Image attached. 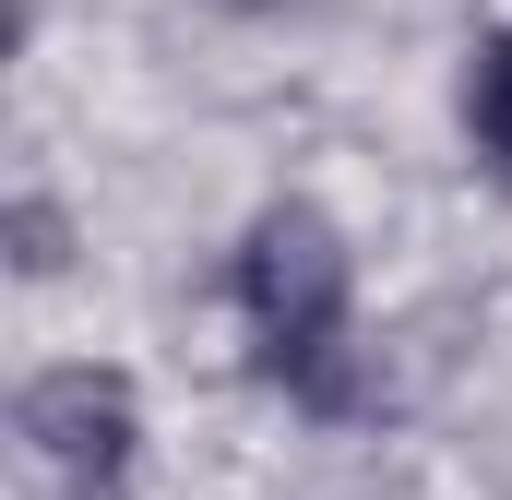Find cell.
Masks as SVG:
<instances>
[{
  "label": "cell",
  "mask_w": 512,
  "mask_h": 500,
  "mask_svg": "<svg viewBox=\"0 0 512 500\" xmlns=\"http://www.w3.org/2000/svg\"><path fill=\"white\" fill-rule=\"evenodd\" d=\"M239 322H251L262 370L286 381L310 417H358L370 370H358V286H346V239L322 203H262L239 239Z\"/></svg>",
  "instance_id": "cell-1"
},
{
  "label": "cell",
  "mask_w": 512,
  "mask_h": 500,
  "mask_svg": "<svg viewBox=\"0 0 512 500\" xmlns=\"http://www.w3.org/2000/svg\"><path fill=\"white\" fill-rule=\"evenodd\" d=\"M465 131H477L489 179H512V36H489L477 72H465Z\"/></svg>",
  "instance_id": "cell-3"
},
{
  "label": "cell",
  "mask_w": 512,
  "mask_h": 500,
  "mask_svg": "<svg viewBox=\"0 0 512 500\" xmlns=\"http://www.w3.org/2000/svg\"><path fill=\"white\" fill-rule=\"evenodd\" d=\"M239 12H274V0H239Z\"/></svg>",
  "instance_id": "cell-5"
},
{
  "label": "cell",
  "mask_w": 512,
  "mask_h": 500,
  "mask_svg": "<svg viewBox=\"0 0 512 500\" xmlns=\"http://www.w3.org/2000/svg\"><path fill=\"white\" fill-rule=\"evenodd\" d=\"M24 441L72 500H131V453H143V393L120 370H36L24 381Z\"/></svg>",
  "instance_id": "cell-2"
},
{
  "label": "cell",
  "mask_w": 512,
  "mask_h": 500,
  "mask_svg": "<svg viewBox=\"0 0 512 500\" xmlns=\"http://www.w3.org/2000/svg\"><path fill=\"white\" fill-rule=\"evenodd\" d=\"M12 262H24V274H60V262H72V227H60L48 191H12Z\"/></svg>",
  "instance_id": "cell-4"
}]
</instances>
